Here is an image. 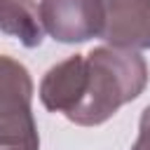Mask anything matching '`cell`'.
<instances>
[{
  "label": "cell",
  "instance_id": "cell-3",
  "mask_svg": "<svg viewBox=\"0 0 150 150\" xmlns=\"http://www.w3.org/2000/svg\"><path fill=\"white\" fill-rule=\"evenodd\" d=\"M103 38L122 49H150V0H101Z\"/></svg>",
  "mask_w": 150,
  "mask_h": 150
},
{
  "label": "cell",
  "instance_id": "cell-1",
  "mask_svg": "<svg viewBox=\"0 0 150 150\" xmlns=\"http://www.w3.org/2000/svg\"><path fill=\"white\" fill-rule=\"evenodd\" d=\"M148 84V63L136 49L112 45L94 47L87 54V91L68 117L80 127H96L110 120L124 103L138 98Z\"/></svg>",
  "mask_w": 150,
  "mask_h": 150
},
{
  "label": "cell",
  "instance_id": "cell-4",
  "mask_svg": "<svg viewBox=\"0 0 150 150\" xmlns=\"http://www.w3.org/2000/svg\"><path fill=\"white\" fill-rule=\"evenodd\" d=\"M87 91V56L73 54L52 66L40 82V101L52 112L70 117Z\"/></svg>",
  "mask_w": 150,
  "mask_h": 150
},
{
  "label": "cell",
  "instance_id": "cell-2",
  "mask_svg": "<svg viewBox=\"0 0 150 150\" xmlns=\"http://www.w3.org/2000/svg\"><path fill=\"white\" fill-rule=\"evenodd\" d=\"M45 30L66 45L87 42L103 30L101 0H40Z\"/></svg>",
  "mask_w": 150,
  "mask_h": 150
},
{
  "label": "cell",
  "instance_id": "cell-6",
  "mask_svg": "<svg viewBox=\"0 0 150 150\" xmlns=\"http://www.w3.org/2000/svg\"><path fill=\"white\" fill-rule=\"evenodd\" d=\"M0 30L16 38L23 47H40L45 26L35 0H0Z\"/></svg>",
  "mask_w": 150,
  "mask_h": 150
},
{
  "label": "cell",
  "instance_id": "cell-8",
  "mask_svg": "<svg viewBox=\"0 0 150 150\" xmlns=\"http://www.w3.org/2000/svg\"><path fill=\"white\" fill-rule=\"evenodd\" d=\"M131 150H150V105L141 112L138 122V138L131 145Z\"/></svg>",
  "mask_w": 150,
  "mask_h": 150
},
{
  "label": "cell",
  "instance_id": "cell-5",
  "mask_svg": "<svg viewBox=\"0 0 150 150\" xmlns=\"http://www.w3.org/2000/svg\"><path fill=\"white\" fill-rule=\"evenodd\" d=\"M33 80L23 63L0 54V120L30 110Z\"/></svg>",
  "mask_w": 150,
  "mask_h": 150
},
{
  "label": "cell",
  "instance_id": "cell-7",
  "mask_svg": "<svg viewBox=\"0 0 150 150\" xmlns=\"http://www.w3.org/2000/svg\"><path fill=\"white\" fill-rule=\"evenodd\" d=\"M0 150H40V136L33 112L0 120Z\"/></svg>",
  "mask_w": 150,
  "mask_h": 150
}]
</instances>
